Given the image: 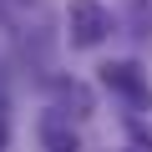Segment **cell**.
Masks as SVG:
<instances>
[{
	"label": "cell",
	"mask_w": 152,
	"mask_h": 152,
	"mask_svg": "<svg viewBox=\"0 0 152 152\" xmlns=\"http://www.w3.org/2000/svg\"><path fill=\"white\" fill-rule=\"evenodd\" d=\"M0 147H5V122H0Z\"/></svg>",
	"instance_id": "cell-5"
},
{
	"label": "cell",
	"mask_w": 152,
	"mask_h": 152,
	"mask_svg": "<svg viewBox=\"0 0 152 152\" xmlns=\"http://www.w3.org/2000/svg\"><path fill=\"white\" fill-rule=\"evenodd\" d=\"M107 31H112V15L102 10V0H71V5H66V36H71L76 51L102 46Z\"/></svg>",
	"instance_id": "cell-2"
},
{
	"label": "cell",
	"mask_w": 152,
	"mask_h": 152,
	"mask_svg": "<svg viewBox=\"0 0 152 152\" xmlns=\"http://www.w3.org/2000/svg\"><path fill=\"white\" fill-rule=\"evenodd\" d=\"M56 102L61 107H76L71 117H91V91L76 86V81H56Z\"/></svg>",
	"instance_id": "cell-4"
},
{
	"label": "cell",
	"mask_w": 152,
	"mask_h": 152,
	"mask_svg": "<svg viewBox=\"0 0 152 152\" xmlns=\"http://www.w3.org/2000/svg\"><path fill=\"white\" fill-rule=\"evenodd\" d=\"M102 86L112 96H122L132 112H152V76L137 66V61H102Z\"/></svg>",
	"instance_id": "cell-1"
},
{
	"label": "cell",
	"mask_w": 152,
	"mask_h": 152,
	"mask_svg": "<svg viewBox=\"0 0 152 152\" xmlns=\"http://www.w3.org/2000/svg\"><path fill=\"white\" fill-rule=\"evenodd\" d=\"M41 147L46 152H81V142L71 132V117H61V112L41 117Z\"/></svg>",
	"instance_id": "cell-3"
}]
</instances>
